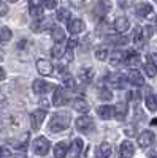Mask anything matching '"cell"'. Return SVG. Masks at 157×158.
Here are the masks:
<instances>
[{
	"instance_id": "cell-1",
	"label": "cell",
	"mask_w": 157,
	"mask_h": 158,
	"mask_svg": "<svg viewBox=\"0 0 157 158\" xmlns=\"http://www.w3.org/2000/svg\"><path fill=\"white\" fill-rule=\"evenodd\" d=\"M72 120V115L68 112H57L51 117V122H49V130L52 133H59V131L67 130Z\"/></svg>"
},
{
	"instance_id": "cell-2",
	"label": "cell",
	"mask_w": 157,
	"mask_h": 158,
	"mask_svg": "<svg viewBox=\"0 0 157 158\" xmlns=\"http://www.w3.org/2000/svg\"><path fill=\"white\" fill-rule=\"evenodd\" d=\"M51 149V144L49 141L45 138V136H38L35 141H33V152L40 156H45Z\"/></svg>"
},
{
	"instance_id": "cell-3",
	"label": "cell",
	"mask_w": 157,
	"mask_h": 158,
	"mask_svg": "<svg viewBox=\"0 0 157 158\" xmlns=\"http://www.w3.org/2000/svg\"><path fill=\"white\" fill-rule=\"evenodd\" d=\"M94 120L89 115H83L80 118H76V130L81 131V133H90L94 130Z\"/></svg>"
},
{
	"instance_id": "cell-4",
	"label": "cell",
	"mask_w": 157,
	"mask_h": 158,
	"mask_svg": "<svg viewBox=\"0 0 157 158\" xmlns=\"http://www.w3.org/2000/svg\"><path fill=\"white\" fill-rule=\"evenodd\" d=\"M45 117H46V111L45 109H37V111H33L32 114H30V125H32V128L33 130H38L41 127V123H43V120H45Z\"/></svg>"
},
{
	"instance_id": "cell-5",
	"label": "cell",
	"mask_w": 157,
	"mask_h": 158,
	"mask_svg": "<svg viewBox=\"0 0 157 158\" xmlns=\"http://www.w3.org/2000/svg\"><path fill=\"white\" fill-rule=\"evenodd\" d=\"M108 82L110 85H113L114 89H124L127 84V77L121 73H113L108 76Z\"/></svg>"
},
{
	"instance_id": "cell-6",
	"label": "cell",
	"mask_w": 157,
	"mask_h": 158,
	"mask_svg": "<svg viewBox=\"0 0 157 158\" xmlns=\"http://www.w3.org/2000/svg\"><path fill=\"white\" fill-rule=\"evenodd\" d=\"M37 70H38V73L43 74V76H51L54 68H52V63H51L49 60H46V59H38V60H37Z\"/></svg>"
},
{
	"instance_id": "cell-7",
	"label": "cell",
	"mask_w": 157,
	"mask_h": 158,
	"mask_svg": "<svg viewBox=\"0 0 157 158\" xmlns=\"http://www.w3.org/2000/svg\"><path fill=\"white\" fill-rule=\"evenodd\" d=\"M127 82H130L132 85H137V87H141L143 84H145V77H143V74L137 70H130L127 73Z\"/></svg>"
},
{
	"instance_id": "cell-8",
	"label": "cell",
	"mask_w": 157,
	"mask_h": 158,
	"mask_svg": "<svg viewBox=\"0 0 157 158\" xmlns=\"http://www.w3.org/2000/svg\"><path fill=\"white\" fill-rule=\"evenodd\" d=\"M135 155V146L130 141H124L119 147V156L121 158H132Z\"/></svg>"
},
{
	"instance_id": "cell-9",
	"label": "cell",
	"mask_w": 157,
	"mask_h": 158,
	"mask_svg": "<svg viewBox=\"0 0 157 158\" xmlns=\"http://www.w3.org/2000/svg\"><path fill=\"white\" fill-rule=\"evenodd\" d=\"M32 89H33V92L37 95H43V94H46V92H49L52 89V85L49 82L43 81V79H37V81H33V84H32Z\"/></svg>"
},
{
	"instance_id": "cell-10",
	"label": "cell",
	"mask_w": 157,
	"mask_h": 158,
	"mask_svg": "<svg viewBox=\"0 0 157 158\" xmlns=\"http://www.w3.org/2000/svg\"><path fill=\"white\" fill-rule=\"evenodd\" d=\"M29 13L32 18H41L43 6H41L40 0H29Z\"/></svg>"
},
{
	"instance_id": "cell-11",
	"label": "cell",
	"mask_w": 157,
	"mask_h": 158,
	"mask_svg": "<svg viewBox=\"0 0 157 158\" xmlns=\"http://www.w3.org/2000/svg\"><path fill=\"white\" fill-rule=\"evenodd\" d=\"M152 142H154V133L152 131H143V133L138 136V144L143 149H148Z\"/></svg>"
},
{
	"instance_id": "cell-12",
	"label": "cell",
	"mask_w": 157,
	"mask_h": 158,
	"mask_svg": "<svg viewBox=\"0 0 157 158\" xmlns=\"http://www.w3.org/2000/svg\"><path fill=\"white\" fill-rule=\"evenodd\" d=\"M67 29H68L70 33H75V35L76 33H81L84 30V22L81 19H72L67 24Z\"/></svg>"
},
{
	"instance_id": "cell-13",
	"label": "cell",
	"mask_w": 157,
	"mask_h": 158,
	"mask_svg": "<svg viewBox=\"0 0 157 158\" xmlns=\"http://www.w3.org/2000/svg\"><path fill=\"white\" fill-rule=\"evenodd\" d=\"M67 103V98H65L63 89L62 87H56L54 89V95H52V104L54 106H62V104Z\"/></svg>"
},
{
	"instance_id": "cell-14",
	"label": "cell",
	"mask_w": 157,
	"mask_h": 158,
	"mask_svg": "<svg viewBox=\"0 0 157 158\" xmlns=\"http://www.w3.org/2000/svg\"><path fill=\"white\" fill-rule=\"evenodd\" d=\"M110 10H111V2L110 0H100V2L97 3V6H95L94 15L95 16H105Z\"/></svg>"
},
{
	"instance_id": "cell-15",
	"label": "cell",
	"mask_w": 157,
	"mask_h": 158,
	"mask_svg": "<svg viewBox=\"0 0 157 158\" xmlns=\"http://www.w3.org/2000/svg\"><path fill=\"white\" fill-rule=\"evenodd\" d=\"M10 144H11V146H15V149L25 150V149H27V144H29V133L21 135L19 139H13V141H10Z\"/></svg>"
},
{
	"instance_id": "cell-16",
	"label": "cell",
	"mask_w": 157,
	"mask_h": 158,
	"mask_svg": "<svg viewBox=\"0 0 157 158\" xmlns=\"http://www.w3.org/2000/svg\"><path fill=\"white\" fill-rule=\"evenodd\" d=\"M129 27H130V22H129V19L124 18V16L117 18V19L114 21V30H116L117 33H124Z\"/></svg>"
},
{
	"instance_id": "cell-17",
	"label": "cell",
	"mask_w": 157,
	"mask_h": 158,
	"mask_svg": "<svg viewBox=\"0 0 157 158\" xmlns=\"http://www.w3.org/2000/svg\"><path fill=\"white\" fill-rule=\"evenodd\" d=\"M52 152H54V158H65V155L68 153L67 142H59V144H56L54 149H52Z\"/></svg>"
},
{
	"instance_id": "cell-18",
	"label": "cell",
	"mask_w": 157,
	"mask_h": 158,
	"mask_svg": "<svg viewBox=\"0 0 157 158\" xmlns=\"http://www.w3.org/2000/svg\"><path fill=\"white\" fill-rule=\"evenodd\" d=\"M95 156L97 158H110L111 156V146L108 142H103L98 146L97 152H95Z\"/></svg>"
},
{
	"instance_id": "cell-19",
	"label": "cell",
	"mask_w": 157,
	"mask_h": 158,
	"mask_svg": "<svg viewBox=\"0 0 157 158\" xmlns=\"http://www.w3.org/2000/svg\"><path fill=\"white\" fill-rule=\"evenodd\" d=\"M135 13L138 16H141V18H148L152 13V5L151 3H140V5H137Z\"/></svg>"
},
{
	"instance_id": "cell-20",
	"label": "cell",
	"mask_w": 157,
	"mask_h": 158,
	"mask_svg": "<svg viewBox=\"0 0 157 158\" xmlns=\"http://www.w3.org/2000/svg\"><path fill=\"white\" fill-rule=\"evenodd\" d=\"M97 114L102 117V118H105V120H108V118H111L113 115H114V108L113 106H100L98 109H97Z\"/></svg>"
},
{
	"instance_id": "cell-21",
	"label": "cell",
	"mask_w": 157,
	"mask_h": 158,
	"mask_svg": "<svg viewBox=\"0 0 157 158\" xmlns=\"http://www.w3.org/2000/svg\"><path fill=\"white\" fill-rule=\"evenodd\" d=\"M125 62H127L129 67H137V65H140V62H141V57H140L138 52H127Z\"/></svg>"
},
{
	"instance_id": "cell-22",
	"label": "cell",
	"mask_w": 157,
	"mask_h": 158,
	"mask_svg": "<svg viewBox=\"0 0 157 158\" xmlns=\"http://www.w3.org/2000/svg\"><path fill=\"white\" fill-rule=\"evenodd\" d=\"M83 139H80V138H76V139H73L72 141V147H70V153L73 155V156H78L81 152H83Z\"/></svg>"
},
{
	"instance_id": "cell-23",
	"label": "cell",
	"mask_w": 157,
	"mask_h": 158,
	"mask_svg": "<svg viewBox=\"0 0 157 158\" xmlns=\"http://www.w3.org/2000/svg\"><path fill=\"white\" fill-rule=\"evenodd\" d=\"M143 68H145V73H146L149 77H154V76L157 74V65H155V62L151 60V59H148V62L143 65Z\"/></svg>"
},
{
	"instance_id": "cell-24",
	"label": "cell",
	"mask_w": 157,
	"mask_h": 158,
	"mask_svg": "<svg viewBox=\"0 0 157 158\" xmlns=\"http://www.w3.org/2000/svg\"><path fill=\"white\" fill-rule=\"evenodd\" d=\"M114 115L117 120H124L125 115H127V103H119L117 106L114 108Z\"/></svg>"
},
{
	"instance_id": "cell-25",
	"label": "cell",
	"mask_w": 157,
	"mask_h": 158,
	"mask_svg": "<svg viewBox=\"0 0 157 158\" xmlns=\"http://www.w3.org/2000/svg\"><path fill=\"white\" fill-rule=\"evenodd\" d=\"M145 40H146V36H145V32H143V29L137 27L135 32H133V43H135L137 46H143V44H145Z\"/></svg>"
},
{
	"instance_id": "cell-26",
	"label": "cell",
	"mask_w": 157,
	"mask_h": 158,
	"mask_svg": "<svg viewBox=\"0 0 157 158\" xmlns=\"http://www.w3.org/2000/svg\"><path fill=\"white\" fill-rule=\"evenodd\" d=\"M73 108H75L76 111H80V112L86 114V112L89 111V104H87L83 98H76V100L73 101Z\"/></svg>"
},
{
	"instance_id": "cell-27",
	"label": "cell",
	"mask_w": 157,
	"mask_h": 158,
	"mask_svg": "<svg viewBox=\"0 0 157 158\" xmlns=\"http://www.w3.org/2000/svg\"><path fill=\"white\" fill-rule=\"evenodd\" d=\"M52 40L56 43H62L65 40V30L62 27H52Z\"/></svg>"
},
{
	"instance_id": "cell-28",
	"label": "cell",
	"mask_w": 157,
	"mask_h": 158,
	"mask_svg": "<svg viewBox=\"0 0 157 158\" xmlns=\"http://www.w3.org/2000/svg\"><path fill=\"white\" fill-rule=\"evenodd\" d=\"M80 79L83 82H90L94 79V70L92 68H83L80 73Z\"/></svg>"
},
{
	"instance_id": "cell-29",
	"label": "cell",
	"mask_w": 157,
	"mask_h": 158,
	"mask_svg": "<svg viewBox=\"0 0 157 158\" xmlns=\"http://www.w3.org/2000/svg\"><path fill=\"white\" fill-rule=\"evenodd\" d=\"M51 54L54 59H62L65 54V46H62V43H56V46L51 49Z\"/></svg>"
},
{
	"instance_id": "cell-30",
	"label": "cell",
	"mask_w": 157,
	"mask_h": 158,
	"mask_svg": "<svg viewBox=\"0 0 157 158\" xmlns=\"http://www.w3.org/2000/svg\"><path fill=\"white\" fill-rule=\"evenodd\" d=\"M98 98L100 100H105V101H110L113 98V94H111V90L108 87H98Z\"/></svg>"
},
{
	"instance_id": "cell-31",
	"label": "cell",
	"mask_w": 157,
	"mask_h": 158,
	"mask_svg": "<svg viewBox=\"0 0 157 158\" xmlns=\"http://www.w3.org/2000/svg\"><path fill=\"white\" fill-rule=\"evenodd\" d=\"M122 60H125V54L124 52H121V51H114L113 54H111V65H119Z\"/></svg>"
},
{
	"instance_id": "cell-32",
	"label": "cell",
	"mask_w": 157,
	"mask_h": 158,
	"mask_svg": "<svg viewBox=\"0 0 157 158\" xmlns=\"http://www.w3.org/2000/svg\"><path fill=\"white\" fill-rule=\"evenodd\" d=\"M146 106L149 111H157V98L154 95H148L146 97Z\"/></svg>"
},
{
	"instance_id": "cell-33",
	"label": "cell",
	"mask_w": 157,
	"mask_h": 158,
	"mask_svg": "<svg viewBox=\"0 0 157 158\" xmlns=\"http://www.w3.org/2000/svg\"><path fill=\"white\" fill-rule=\"evenodd\" d=\"M48 27H52V22H51V19H45V21H41L40 24H35L33 25V30H45V29H48Z\"/></svg>"
},
{
	"instance_id": "cell-34",
	"label": "cell",
	"mask_w": 157,
	"mask_h": 158,
	"mask_svg": "<svg viewBox=\"0 0 157 158\" xmlns=\"http://www.w3.org/2000/svg\"><path fill=\"white\" fill-rule=\"evenodd\" d=\"M11 30L8 27H2L0 29V41H10L11 40Z\"/></svg>"
},
{
	"instance_id": "cell-35",
	"label": "cell",
	"mask_w": 157,
	"mask_h": 158,
	"mask_svg": "<svg viewBox=\"0 0 157 158\" xmlns=\"http://www.w3.org/2000/svg\"><path fill=\"white\" fill-rule=\"evenodd\" d=\"M57 19L65 22V21H68L70 19V10H65V8H60L57 11Z\"/></svg>"
},
{
	"instance_id": "cell-36",
	"label": "cell",
	"mask_w": 157,
	"mask_h": 158,
	"mask_svg": "<svg viewBox=\"0 0 157 158\" xmlns=\"http://www.w3.org/2000/svg\"><path fill=\"white\" fill-rule=\"evenodd\" d=\"M63 84H65V87L67 89H70V90H73L75 87H76V82H75V79L72 77V76H63Z\"/></svg>"
},
{
	"instance_id": "cell-37",
	"label": "cell",
	"mask_w": 157,
	"mask_h": 158,
	"mask_svg": "<svg viewBox=\"0 0 157 158\" xmlns=\"http://www.w3.org/2000/svg\"><path fill=\"white\" fill-rule=\"evenodd\" d=\"M95 57H97V60H105V59L108 57V49H107V48L97 49V51H95Z\"/></svg>"
},
{
	"instance_id": "cell-38",
	"label": "cell",
	"mask_w": 157,
	"mask_h": 158,
	"mask_svg": "<svg viewBox=\"0 0 157 158\" xmlns=\"http://www.w3.org/2000/svg\"><path fill=\"white\" fill-rule=\"evenodd\" d=\"M41 6L46 10H54L57 6V0H41Z\"/></svg>"
},
{
	"instance_id": "cell-39",
	"label": "cell",
	"mask_w": 157,
	"mask_h": 158,
	"mask_svg": "<svg viewBox=\"0 0 157 158\" xmlns=\"http://www.w3.org/2000/svg\"><path fill=\"white\" fill-rule=\"evenodd\" d=\"M11 155V150L7 149V147H0V158H7Z\"/></svg>"
},
{
	"instance_id": "cell-40",
	"label": "cell",
	"mask_w": 157,
	"mask_h": 158,
	"mask_svg": "<svg viewBox=\"0 0 157 158\" xmlns=\"http://www.w3.org/2000/svg\"><path fill=\"white\" fill-rule=\"evenodd\" d=\"M8 13V6H7V3L5 2H0V16H5Z\"/></svg>"
},
{
	"instance_id": "cell-41",
	"label": "cell",
	"mask_w": 157,
	"mask_h": 158,
	"mask_svg": "<svg viewBox=\"0 0 157 158\" xmlns=\"http://www.w3.org/2000/svg\"><path fill=\"white\" fill-rule=\"evenodd\" d=\"M72 3H73L75 6H83V3H84V0H72Z\"/></svg>"
},
{
	"instance_id": "cell-42",
	"label": "cell",
	"mask_w": 157,
	"mask_h": 158,
	"mask_svg": "<svg viewBox=\"0 0 157 158\" xmlns=\"http://www.w3.org/2000/svg\"><path fill=\"white\" fill-rule=\"evenodd\" d=\"M151 158H157V144L154 146V149H152V152H151Z\"/></svg>"
},
{
	"instance_id": "cell-43",
	"label": "cell",
	"mask_w": 157,
	"mask_h": 158,
	"mask_svg": "<svg viewBox=\"0 0 157 158\" xmlns=\"http://www.w3.org/2000/svg\"><path fill=\"white\" fill-rule=\"evenodd\" d=\"M75 46H76V41H75V40H70V41H68V49L72 51Z\"/></svg>"
},
{
	"instance_id": "cell-44",
	"label": "cell",
	"mask_w": 157,
	"mask_h": 158,
	"mask_svg": "<svg viewBox=\"0 0 157 158\" xmlns=\"http://www.w3.org/2000/svg\"><path fill=\"white\" fill-rule=\"evenodd\" d=\"M149 59H151V60H152V59L157 60V51H152V52H151V54H149Z\"/></svg>"
},
{
	"instance_id": "cell-45",
	"label": "cell",
	"mask_w": 157,
	"mask_h": 158,
	"mask_svg": "<svg viewBox=\"0 0 157 158\" xmlns=\"http://www.w3.org/2000/svg\"><path fill=\"white\" fill-rule=\"evenodd\" d=\"M3 79H5V70L0 67V81H3Z\"/></svg>"
},
{
	"instance_id": "cell-46",
	"label": "cell",
	"mask_w": 157,
	"mask_h": 158,
	"mask_svg": "<svg viewBox=\"0 0 157 158\" xmlns=\"http://www.w3.org/2000/svg\"><path fill=\"white\" fill-rule=\"evenodd\" d=\"M8 2H18V0H8Z\"/></svg>"
},
{
	"instance_id": "cell-47",
	"label": "cell",
	"mask_w": 157,
	"mask_h": 158,
	"mask_svg": "<svg viewBox=\"0 0 157 158\" xmlns=\"http://www.w3.org/2000/svg\"><path fill=\"white\" fill-rule=\"evenodd\" d=\"M155 27H157V18H155Z\"/></svg>"
}]
</instances>
